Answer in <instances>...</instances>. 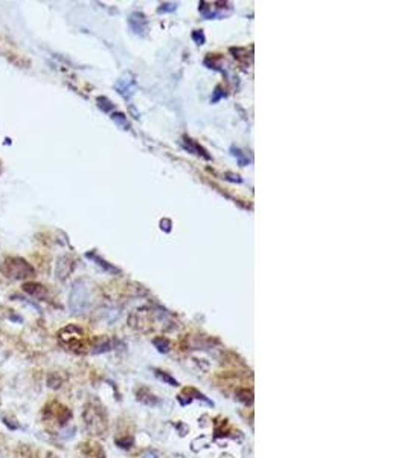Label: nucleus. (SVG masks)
I'll return each instance as SVG.
<instances>
[{
  "label": "nucleus",
  "instance_id": "f257e3e1",
  "mask_svg": "<svg viewBox=\"0 0 407 458\" xmlns=\"http://www.w3.org/2000/svg\"><path fill=\"white\" fill-rule=\"evenodd\" d=\"M0 272L11 279H28L35 274L31 264L20 257H6L0 263Z\"/></svg>",
  "mask_w": 407,
  "mask_h": 458
},
{
  "label": "nucleus",
  "instance_id": "f03ea898",
  "mask_svg": "<svg viewBox=\"0 0 407 458\" xmlns=\"http://www.w3.org/2000/svg\"><path fill=\"white\" fill-rule=\"evenodd\" d=\"M84 423L87 426V431L92 432L93 435H101L107 429V418L104 415V411L95 405H87L84 411Z\"/></svg>",
  "mask_w": 407,
  "mask_h": 458
},
{
  "label": "nucleus",
  "instance_id": "7ed1b4c3",
  "mask_svg": "<svg viewBox=\"0 0 407 458\" xmlns=\"http://www.w3.org/2000/svg\"><path fill=\"white\" fill-rule=\"evenodd\" d=\"M58 339L64 347L70 350H78L82 348L84 345V331L77 325H67L63 330H60Z\"/></svg>",
  "mask_w": 407,
  "mask_h": 458
},
{
  "label": "nucleus",
  "instance_id": "20e7f679",
  "mask_svg": "<svg viewBox=\"0 0 407 458\" xmlns=\"http://www.w3.org/2000/svg\"><path fill=\"white\" fill-rule=\"evenodd\" d=\"M70 309L74 313H81L87 306V289L82 283H77L70 293Z\"/></svg>",
  "mask_w": 407,
  "mask_h": 458
},
{
  "label": "nucleus",
  "instance_id": "39448f33",
  "mask_svg": "<svg viewBox=\"0 0 407 458\" xmlns=\"http://www.w3.org/2000/svg\"><path fill=\"white\" fill-rule=\"evenodd\" d=\"M81 452L84 458H105V454L102 451V448L98 443L93 442H87L81 445Z\"/></svg>",
  "mask_w": 407,
  "mask_h": 458
},
{
  "label": "nucleus",
  "instance_id": "423d86ee",
  "mask_svg": "<svg viewBox=\"0 0 407 458\" xmlns=\"http://www.w3.org/2000/svg\"><path fill=\"white\" fill-rule=\"evenodd\" d=\"M23 290L26 293H29L31 296L34 298H39V299H44L47 296V290L44 286L39 284V283H31V281H26L23 284Z\"/></svg>",
  "mask_w": 407,
  "mask_h": 458
},
{
  "label": "nucleus",
  "instance_id": "0eeeda50",
  "mask_svg": "<svg viewBox=\"0 0 407 458\" xmlns=\"http://www.w3.org/2000/svg\"><path fill=\"white\" fill-rule=\"evenodd\" d=\"M130 26H131V29H133L136 34H142V32L147 29V20H145V17H144L142 14H139V12L131 14V17H130Z\"/></svg>",
  "mask_w": 407,
  "mask_h": 458
},
{
  "label": "nucleus",
  "instance_id": "6e6552de",
  "mask_svg": "<svg viewBox=\"0 0 407 458\" xmlns=\"http://www.w3.org/2000/svg\"><path fill=\"white\" fill-rule=\"evenodd\" d=\"M137 400L139 402H142V403H145V405H157V399H156V396L150 391V390H147V388H140L139 391H137Z\"/></svg>",
  "mask_w": 407,
  "mask_h": 458
},
{
  "label": "nucleus",
  "instance_id": "1a4fd4ad",
  "mask_svg": "<svg viewBox=\"0 0 407 458\" xmlns=\"http://www.w3.org/2000/svg\"><path fill=\"white\" fill-rule=\"evenodd\" d=\"M237 399L241 400V402L245 403V405H249V403H252V400H253V393L249 391V390H238V391H237Z\"/></svg>",
  "mask_w": 407,
  "mask_h": 458
},
{
  "label": "nucleus",
  "instance_id": "9d476101",
  "mask_svg": "<svg viewBox=\"0 0 407 458\" xmlns=\"http://www.w3.org/2000/svg\"><path fill=\"white\" fill-rule=\"evenodd\" d=\"M154 374H156L159 379H161V380H163L165 383L171 385V386H177V385H179V382H177L175 379H172L169 374H166V373L161 371V369H154Z\"/></svg>",
  "mask_w": 407,
  "mask_h": 458
},
{
  "label": "nucleus",
  "instance_id": "9b49d317",
  "mask_svg": "<svg viewBox=\"0 0 407 458\" xmlns=\"http://www.w3.org/2000/svg\"><path fill=\"white\" fill-rule=\"evenodd\" d=\"M154 345L157 347V350H159V351H162V353H166V351L169 350V344H168V341H166V339H163V338H157V339H154Z\"/></svg>",
  "mask_w": 407,
  "mask_h": 458
},
{
  "label": "nucleus",
  "instance_id": "f8f14e48",
  "mask_svg": "<svg viewBox=\"0 0 407 458\" xmlns=\"http://www.w3.org/2000/svg\"><path fill=\"white\" fill-rule=\"evenodd\" d=\"M185 393H189V394H194V396H196V399H200V400H203L204 403H207V405H210V407H212V405H214V403H212V402H210V400H209V399H207V397H206L204 394H202V393H199V391H196V390H194V388H186V390H185Z\"/></svg>",
  "mask_w": 407,
  "mask_h": 458
},
{
  "label": "nucleus",
  "instance_id": "ddd939ff",
  "mask_svg": "<svg viewBox=\"0 0 407 458\" xmlns=\"http://www.w3.org/2000/svg\"><path fill=\"white\" fill-rule=\"evenodd\" d=\"M47 383H49V386H52V388H58V386L61 385V379L58 380V379H55V374H50L47 377Z\"/></svg>",
  "mask_w": 407,
  "mask_h": 458
},
{
  "label": "nucleus",
  "instance_id": "4468645a",
  "mask_svg": "<svg viewBox=\"0 0 407 458\" xmlns=\"http://www.w3.org/2000/svg\"><path fill=\"white\" fill-rule=\"evenodd\" d=\"M113 121H116V122H119V124H123V127H128V124L125 122V118H123V115L122 113H113Z\"/></svg>",
  "mask_w": 407,
  "mask_h": 458
},
{
  "label": "nucleus",
  "instance_id": "2eb2a0df",
  "mask_svg": "<svg viewBox=\"0 0 407 458\" xmlns=\"http://www.w3.org/2000/svg\"><path fill=\"white\" fill-rule=\"evenodd\" d=\"M175 6L177 5H174V3H165V5H162L161 8H159V12H171V11H174L175 9Z\"/></svg>",
  "mask_w": 407,
  "mask_h": 458
},
{
  "label": "nucleus",
  "instance_id": "dca6fc26",
  "mask_svg": "<svg viewBox=\"0 0 407 458\" xmlns=\"http://www.w3.org/2000/svg\"><path fill=\"white\" fill-rule=\"evenodd\" d=\"M144 458H157V455H156L154 452H147V454L144 455Z\"/></svg>",
  "mask_w": 407,
  "mask_h": 458
}]
</instances>
